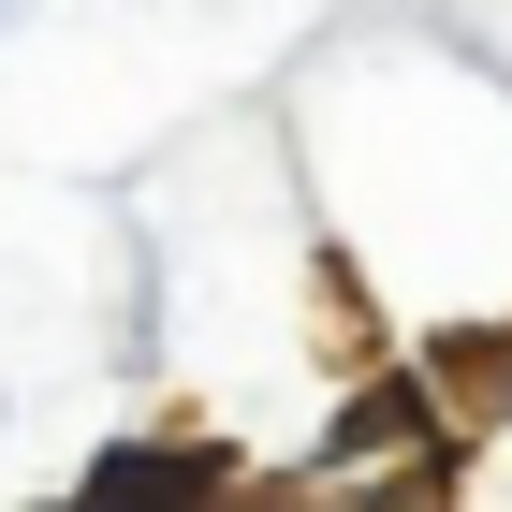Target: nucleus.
<instances>
[{"label":"nucleus","instance_id":"f257e3e1","mask_svg":"<svg viewBox=\"0 0 512 512\" xmlns=\"http://www.w3.org/2000/svg\"><path fill=\"white\" fill-rule=\"evenodd\" d=\"M410 425H425V395H410V381H366V395H352V425H337V439L366 454V439H410Z\"/></svg>","mask_w":512,"mask_h":512}]
</instances>
